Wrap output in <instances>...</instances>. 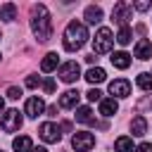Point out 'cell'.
<instances>
[{
  "instance_id": "cell-29",
  "label": "cell",
  "mask_w": 152,
  "mask_h": 152,
  "mask_svg": "<svg viewBox=\"0 0 152 152\" xmlns=\"http://www.w3.org/2000/svg\"><path fill=\"white\" fill-rule=\"evenodd\" d=\"M135 152H152V142H140L135 147Z\"/></svg>"
},
{
  "instance_id": "cell-30",
  "label": "cell",
  "mask_w": 152,
  "mask_h": 152,
  "mask_svg": "<svg viewBox=\"0 0 152 152\" xmlns=\"http://www.w3.org/2000/svg\"><path fill=\"white\" fill-rule=\"evenodd\" d=\"M43 88H45V93H55V81H52V78H48V81L43 83Z\"/></svg>"
},
{
  "instance_id": "cell-11",
  "label": "cell",
  "mask_w": 152,
  "mask_h": 152,
  "mask_svg": "<svg viewBox=\"0 0 152 152\" xmlns=\"http://www.w3.org/2000/svg\"><path fill=\"white\" fill-rule=\"evenodd\" d=\"M43 109H45V102H43L40 97H28V100H26V107H24V112H26L31 119H36L38 114H43Z\"/></svg>"
},
{
  "instance_id": "cell-34",
  "label": "cell",
  "mask_w": 152,
  "mask_h": 152,
  "mask_svg": "<svg viewBox=\"0 0 152 152\" xmlns=\"http://www.w3.org/2000/svg\"><path fill=\"white\" fill-rule=\"evenodd\" d=\"M62 131H71V124L69 121H62Z\"/></svg>"
},
{
  "instance_id": "cell-13",
  "label": "cell",
  "mask_w": 152,
  "mask_h": 152,
  "mask_svg": "<svg viewBox=\"0 0 152 152\" xmlns=\"http://www.w3.org/2000/svg\"><path fill=\"white\" fill-rule=\"evenodd\" d=\"M116 109H119V104H116L114 97H102V100H100V114H102V116H114Z\"/></svg>"
},
{
  "instance_id": "cell-19",
  "label": "cell",
  "mask_w": 152,
  "mask_h": 152,
  "mask_svg": "<svg viewBox=\"0 0 152 152\" xmlns=\"http://www.w3.org/2000/svg\"><path fill=\"white\" fill-rule=\"evenodd\" d=\"M57 62H59L57 52H48V55L43 57V62H40V69H43L45 74H50V71H55V69H57Z\"/></svg>"
},
{
  "instance_id": "cell-25",
  "label": "cell",
  "mask_w": 152,
  "mask_h": 152,
  "mask_svg": "<svg viewBox=\"0 0 152 152\" xmlns=\"http://www.w3.org/2000/svg\"><path fill=\"white\" fill-rule=\"evenodd\" d=\"M7 97H10V100H19V97H21V88L10 86V88H7Z\"/></svg>"
},
{
  "instance_id": "cell-26",
  "label": "cell",
  "mask_w": 152,
  "mask_h": 152,
  "mask_svg": "<svg viewBox=\"0 0 152 152\" xmlns=\"http://www.w3.org/2000/svg\"><path fill=\"white\" fill-rule=\"evenodd\" d=\"M86 97H88L90 102H95V100H102V93H100L97 88H90V90L86 93Z\"/></svg>"
},
{
  "instance_id": "cell-7",
  "label": "cell",
  "mask_w": 152,
  "mask_h": 152,
  "mask_svg": "<svg viewBox=\"0 0 152 152\" xmlns=\"http://www.w3.org/2000/svg\"><path fill=\"white\" fill-rule=\"evenodd\" d=\"M38 135H40L45 142H59V138H62L59 128H57L52 121H45V124H40V128H38Z\"/></svg>"
},
{
  "instance_id": "cell-33",
  "label": "cell",
  "mask_w": 152,
  "mask_h": 152,
  "mask_svg": "<svg viewBox=\"0 0 152 152\" xmlns=\"http://www.w3.org/2000/svg\"><path fill=\"white\" fill-rule=\"evenodd\" d=\"M48 114H50V116H55V114H57V107H55V104H52V107H48Z\"/></svg>"
},
{
  "instance_id": "cell-16",
  "label": "cell",
  "mask_w": 152,
  "mask_h": 152,
  "mask_svg": "<svg viewBox=\"0 0 152 152\" xmlns=\"http://www.w3.org/2000/svg\"><path fill=\"white\" fill-rule=\"evenodd\" d=\"M12 147H14L17 152H31V150H33V140H31L28 135H19V138L12 140Z\"/></svg>"
},
{
  "instance_id": "cell-36",
  "label": "cell",
  "mask_w": 152,
  "mask_h": 152,
  "mask_svg": "<svg viewBox=\"0 0 152 152\" xmlns=\"http://www.w3.org/2000/svg\"><path fill=\"white\" fill-rule=\"evenodd\" d=\"M31 152H48L45 147H38V150H31Z\"/></svg>"
},
{
  "instance_id": "cell-6",
  "label": "cell",
  "mask_w": 152,
  "mask_h": 152,
  "mask_svg": "<svg viewBox=\"0 0 152 152\" xmlns=\"http://www.w3.org/2000/svg\"><path fill=\"white\" fill-rule=\"evenodd\" d=\"M133 17V5L128 2H116L114 10H112V21L119 24V26H126V21Z\"/></svg>"
},
{
  "instance_id": "cell-5",
  "label": "cell",
  "mask_w": 152,
  "mask_h": 152,
  "mask_svg": "<svg viewBox=\"0 0 152 152\" xmlns=\"http://www.w3.org/2000/svg\"><path fill=\"white\" fill-rule=\"evenodd\" d=\"M71 145H74L76 152H88L90 147H95V135L88 133V131H78V133H74Z\"/></svg>"
},
{
  "instance_id": "cell-2",
  "label": "cell",
  "mask_w": 152,
  "mask_h": 152,
  "mask_svg": "<svg viewBox=\"0 0 152 152\" xmlns=\"http://www.w3.org/2000/svg\"><path fill=\"white\" fill-rule=\"evenodd\" d=\"M88 38H90V36H88L86 24H81V21H69L66 28H64V50H66V52H76V50H81V48L86 45Z\"/></svg>"
},
{
  "instance_id": "cell-21",
  "label": "cell",
  "mask_w": 152,
  "mask_h": 152,
  "mask_svg": "<svg viewBox=\"0 0 152 152\" xmlns=\"http://www.w3.org/2000/svg\"><path fill=\"white\" fill-rule=\"evenodd\" d=\"M0 19H2V21H14V19H17V5H14V2L2 5V7H0Z\"/></svg>"
},
{
  "instance_id": "cell-38",
  "label": "cell",
  "mask_w": 152,
  "mask_h": 152,
  "mask_svg": "<svg viewBox=\"0 0 152 152\" xmlns=\"http://www.w3.org/2000/svg\"><path fill=\"white\" fill-rule=\"evenodd\" d=\"M0 152H2V150H0Z\"/></svg>"
},
{
  "instance_id": "cell-18",
  "label": "cell",
  "mask_w": 152,
  "mask_h": 152,
  "mask_svg": "<svg viewBox=\"0 0 152 152\" xmlns=\"http://www.w3.org/2000/svg\"><path fill=\"white\" fill-rule=\"evenodd\" d=\"M109 59H112V64H114L116 69H128V64H131V55L124 52V50H121V52H114Z\"/></svg>"
},
{
  "instance_id": "cell-12",
  "label": "cell",
  "mask_w": 152,
  "mask_h": 152,
  "mask_svg": "<svg viewBox=\"0 0 152 152\" xmlns=\"http://www.w3.org/2000/svg\"><path fill=\"white\" fill-rule=\"evenodd\" d=\"M78 97H81L78 90H66V93L59 95V107H64V109H74V107L78 104Z\"/></svg>"
},
{
  "instance_id": "cell-17",
  "label": "cell",
  "mask_w": 152,
  "mask_h": 152,
  "mask_svg": "<svg viewBox=\"0 0 152 152\" xmlns=\"http://www.w3.org/2000/svg\"><path fill=\"white\" fill-rule=\"evenodd\" d=\"M86 21L88 24H100L102 21V7H97V5H90V7H86Z\"/></svg>"
},
{
  "instance_id": "cell-9",
  "label": "cell",
  "mask_w": 152,
  "mask_h": 152,
  "mask_svg": "<svg viewBox=\"0 0 152 152\" xmlns=\"http://www.w3.org/2000/svg\"><path fill=\"white\" fill-rule=\"evenodd\" d=\"M109 93H112L114 97H128V95H131V83H128L126 78H116V81L109 83Z\"/></svg>"
},
{
  "instance_id": "cell-24",
  "label": "cell",
  "mask_w": 152,
  "mask_h": 152,
  "mask_svg": "<svg viewBox=\"0 0 152 152\" xmlns=\"http://www.w3.org/2000/svg\"><path fill=\"white\" fill-rule=\"evenodd\" d=\"M135 83H138V88H142V90H152V74H138Z\"/></svg>"
},
{
  "instance_id": "cell-35",
  "label": "cell",
  "mask_w": 152,
  "mask_h": 152,
  "mask_svg": "<svg viewBox=\"0 0 152 152\" xmlns=\"http://www.w3.org/2000/svg\"><path fill=\"white\" fill-rule=\"evenodd\" d=\"M5 109V100H2V95H0V112Z\"/></svg>"
},
{
  "instance_id": "cell-27",
  "label": "cell",
  "mask_w": 152,
  "mask_h": 152,
  "mask_svg": "<svg viewBox=\"0 0 152 152\" xmlns=\"http://www.w3.org/2000/svg\"><path fill=\"white\" fill-rule=\"evenodd\" d=\"M40 83V76H26V88H36Z\"/></svg>"
},
{
  "instance_id": "cell-15",
  "label": "cell",
  "mask_w": 152,
  "mask_h": 152,
  "mask_svg": "<svg viewBox=\"0 0 152 152\" xmlns=\"http://www.w3.org/2000/svg\"><path fill=\"white\" fill-rule=\"evenodd\" d=\"M131 133L138 135V138L147 133V121H145V116H140V114L133 116V121H131Z\"/></svg>"
},
{
  "instance_id": "cell-10",
  "label": "cell",
  "mask_w": 152,
  "mask_h": 152,
  "mask_svg": "<svg viewBox=\"0 0 152 152\" xmlns=\"http://www.w3.org/2000/svg\"><path fill=\"white\" fill-rule=\"evenodd\" d=\"M133 55H135L138 59H150V57H152V43H150L147 38H140V40L135 43V48H133Z\"/></svg>"
},
{
  "instance_id": "cell-20",
  "label": "cell",
  "mask_w": 152,
  "mask_h": 152,
  "mask_svg": "<svg viewBox=\"0 0 152 152\" xmlns=\"http://www.w3.org/2000/svg\"><path fill=\"white\" fill-rule=\"evenodd\" d=\"M114 152H133V138L121 135L114 140Z\"/></svg>"
},
{
  "instance_id": "cell-22",
  "label": "cell",
  "mask_w": 152,
  "mask_h": 152,
  "mask_svg": "<svg viewBox=\"0 0 152 152\" xmlns=\"http://www.w3.org/2000/svg\"><path fill=\"white\" fill-rule=\"evenodd\" d=\"M76 121H78V124H95L90 107H78V109H76Z\"/></svg>"
},
{
  "instance_id": "cell-8",
  "label": "cell",
  "mask_w": 152,
  "mask_h": 152,
  "mask_svg": "<svg viewBox=\"0 0 152 152\" xmlns=\"http://www.w3.org/2000/svg\"><path fill=\"white\" fill-rule=\"evenodd\" d=\"M78 76H81V69H78L76 62H64V64L59 66V78H62L64 83H74Z\"/></svg>"
},
{
  "instance_id": "cell-14",
  "label": "cell",
  "mask_w": 152,
  "mask_h": 152,
  "mask_svg": "<svg viewBox=\"0 0 152 152\" xmlns=\"http://www.w3.org/2000/svg\"><path fill=\"white\" fill-rule=\"evenodd\" d=\"M104 78H107V74H104V69H100V66H90V69L86 71V81L93 83V86H95V83H102Z\"/></svg>"
},
{
  "instance_id": "cell-37",
  "label": "cell",
  "mask_w": 152,
  "mask_h": 152,
  "mask_svg": "<svg viewBox=\"0 0 152 152\" xmlns=\"http://www.w3.org/2000/svg\"><path fill=\"white\" fill-rule=\"evenodd\" d=\"M0 38H2V36H0Z\"/></svg>"
},
{
  "instance_id": "cell-28",
  "label": "cell",
  "mask_w": 152,
  "mask_h": 152,
  "mask_svg": "<svg viewBox=\"0 0 152 152\" xmlns=\"http://www.w3.org/2000/svg\"><path fill=\"white\" fill-rule=\"evenodd\" d=\"M145 107H150V109H152V97H145V100H140V102H138V107H135V109H138V112H142V109H145Z\"/></svg>"
},
{
  "instance_id": "cell-31",
  "label": "cell",
  "mask_w": 152,
  "mask_h": 152,
  "mask_svg": "<svg viewBox=\"0 0 152 152\" xmlns=\"http://www.w3.org/2000/svg\"><path fill=\"white\" fill-rule=\"evenodd\" d=\"M133 7H135L138 12H145V10H150V2H145V0H142V2H135Z\"/></svg>"
},
{
  "instance_id": "cell-4",
  "label": "cell",
  "mask_w": 152,
  "mask_h": 152,
  "mask_svg": "<svg viewBox=\"0 0 152 152\" xmlns=\"http://www.w3.org/2000/svg\"><path fill=\"white\" fill-rule=\"evenodd\" d=\"M21 114H19V109H7L5 114H2V121H0V128L5 131V133H14V131H19L21 128Z\"/></svg>"
},
{
  "instance_id": "cell-32",
  "label": "cell",
  "mask_w": 152,
  "mask_h": 152,
  "mask_svg": "<svg viewBox=\"0 0 152 152\" xmlns=\"http://www.w3.org/2000/svg\"><path fill=\"white\" fill-rule=\"evenodd\" d=\"M95 59H97V57H95V52H93V55H88V57H86V62H88V64H93V62H95Z\"/></svg>"
},
{
  "instance_id": "cell-3",
  "label": "cell",
  "mask_w": 152,
  "mask_h": 152,
  "mask_svg": "<svg viewBox=\"0 0 152 152\" xmlns=\"http://www.w3.org/2000/svg\"><path fill=\"white\" fill-rule=\"evenodd\" d=\"M112 45H114L112 31H109L107 26L97 28V33H95V38H93V50H95L97 55H102V52H109V50H112Z\"/></svg>"
},
{
  "instance_id": "cell-1",
  "label": "cell",
  "mask_w": 152,
  "mask_h": 152,
  "mask_svg": "<svg viewBox=\"0 0 152 152\" xmlns=\"http://www.w3.org/2000/svg\"><path fill=\"white\" fill-rule=\"evenodd\" d=\"M31 28L40 43H48L52 38V19L45 5H33L31 7Z\"/></svg>"
},
{
  "instance_id": "cell-23",
  "label": "cell",
  "mask_w": 152,
  "mask_h": 152,
  "mask_svg": "<svg viewBox=\"0 0 152 152\" xmlns=\"http://www.w3.org/2000/svg\"><path fill=\"white\" fill-rule=\"evenodd\" d=\"M131 38H133V31H131L128 26H121L119 33H116V43H119V45H128Z\"/></svg>"
}]
</instances>
